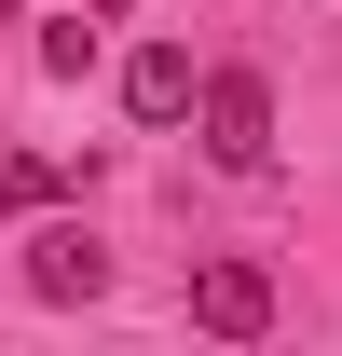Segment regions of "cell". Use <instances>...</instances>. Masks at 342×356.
<instances>
[{
    "instance_id": "6da1fadb",
    "label": "cell",
    "mask_w": 342,
    "mask_h": 356,
    "mask_svg": "<svg viewBox=\"0 0 342 356\" xmlns=\"http://www.w3.org/2000/svg\"><path fill=\"white\" fill-rule=\"evenodd\" d=\"M192 124H206V151L233 178L274 165V83H260V69H206V83H192Z\"/></svg>"
},
{
    "instance_id": "7a4b0ae2",
    "label": "cell",
    "mask_w": 342,
    "mask_h": 356,
    "mask_svg": "<svg viewBox=\"0 0 342 356\" xmlns=\"http://www.w3.org/2000/svg\"><path fill=\"white\" fill-rule=\"evenodd\" d=\"M96 288H110V247H96L83 220H42V233H28V302L69 315V302H96Z\"/></svg>"
},
{
    "instance_id": "3957f363",
    "label": "cell",
    "mask_w": 342,
    "mask_h": 356,
    "mask_svg": "<svg viewBox=\"0 0 342 356\" xmlns=\"http://www.w3.org/2000/svg\"><path fill=\"white\" fill-rule=\"evenodd\" d=\"M192 329L260 343V329H274V274H260V261H192Z\"/></svg>"
},
{
    "instance_id": "277c9868",
    "label": "cell",
    "mask_w": 342,
    "mask_h": 356,
    "mask_svg": "<svg viewBox=\"0 0 342 356\" xmlns=\"http://www.w3.org/2000/svg\"><path fill=\"white\" fill-rule=\"evenodd\" d=\"M192 83H206V69H192L178 42H137L124 55V110H137V124H192Z\"/></svg>"
},
{
    "instance_id": "5b68a950",
    "label": "cell",
    "mask_w": 342,
    "mask_h": 356,
    "mask_svg": "<svg viewBox=\"0 0 342 356\" xmlns=\"http://www.w3.org/2000/svg\"><path fill=\"white\" fill-rule=\"evenodd\" d=\"M42 206H55V165L42 151H0V220H42Z\"/></svg>"
},
{
    "instance_id": "8992f818",
    "label": "cell",
    "mask_w": 342,
    "mask_h": 356,
    "mask_svg": "<svg viewBox=\"0 0 342 356\" xmlns=\"http://www.w3.org/2000/svg\"><path fill=\"white\" fill-rule=\"evenodd\" d=\"M42 69H55V83H83V69H96V28H83V14H69V28H42Z\"/></svg>"
}]
</instances>
